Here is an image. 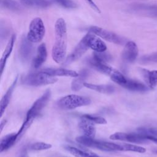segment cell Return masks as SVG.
<instances>
[{
	"label": "cell",
	"instance_id": "cell-1",
	"mask_svg": "<svg viewBox=\"0 0 157 157\" xmlns=\"http://www.w3.org/2000/svg\"><path fill=\"white\" fill-rule=\"evenodd\" d=\"M67 48V27L64 20L58 18L55 25V43L52 50V56L56 63L65 61Z\"/></svg>",
	"mask_w": 157,
	"mask_h": 157
},
{
	"label": "cell",
	"instance_id": "cell-2",
	"mask_svg": "<svg viewBox=\"0 0 157 157\" xmlns=\"http://www.w3.org/2000/svg\"><path fill=\"white\" fill-rule=\"evenodd\" d=\"M75 140L78 144L84 146L92 148H96L102 151H122V144H116L110 142L96 140L94 138L88 137L85 136H78Z\"/></svg>",
	"mask_w": 157,
	"mask_h": 157
},
{
	"label": "cell",
	"instance_id": "cell-3",
	"mask_svg": "<svg viewBox=\"0 0 157 157\" xmlns=\"http://www.w3.org/2000/svg\"><path fill=\"white\" fill-rule=\"evenodd\" d=\"M91 103V99L86 97L77 94H69L61 98L56 104L63 110H72L76 108L86 106Z\"/></svg>",
	"mask_w": 157,
	"mask_h": 157
},
{
	"label": "cell",
	"instance_id": "cell-4",
	"mask_svg": "<svg viewBox=\"0 0 157 157\" xmlns=\"http://www.w3.org/2000/svg\"><path fill=\"white\" fill-rule=\"evenodd\" d=\"M58 78L44 72L42 70L30 74L23 79V83L28 86H39L56 82Z\"/></svg>",
	"mask_w": 157,
	"mask_h": 157
},
{
	"label": "cell",
	"instance_id": "cell-5",
	"mask_svg": "<svg viewBox=\"0 0 157 157\" xmlns=\"http://www.w3.org/2000/svg\"><path fill=\"white\" fill-rule=\"evenodd\" d=\"M45 33V28L42 20L36 17L29 24L26 37L32 43H38L44 38Z\"/></svg>",
	"mask_w": 157,
	"mask_h": 157
},
{
	"label": "cell",
	"instance_id": "cell-6",
	"mask_svg": "<svg viewBox=\"0 0 157 157\" xmlns=\"http://www.w3.org/2000/svg\"><path fill=\"white\" fill-rule=\"evenodd\" d=\"M50 97L51 91L50 89H48L33 104L30 109L27 112L25 120H31L33 121V120L40 114L42 110L48 104Z\"/></svg>",
	"mask_w": 157,
	"mask_h": 157
},
{
	"label": "cell",
	"instance_id": "cell-7",
	"mask_svg": "<svg viewBox=\"0 0 157 157\" xmlns=\"http://www.w3.org/2000/svg\"><path fill=\"white\" fill-rule=\"evenodd\" d=\"M90 32L96 34L98 37L109 41L111 43H113L115 44H118V45H122L125 43L126 39L121 37V36L110 31L109 30L103 29L102 28L96 26H93L90 28L89 29Z\"/></svg>",
	"mask_w": 157,
	"mask_h": 157
},
{
	"label": "cell",
	"instance_id": "cell-8",
	"mask_svg": "<svg viewBox=\"0 0 157 157\" xmlns=\"http://www.w3.org/2000/svg\"><path fill=\"white\" fill-rule=\"evenodd\" d=\"M110 139L112 140H118L139 144H146L148 141V140L137 132L131 133L117 132L111 134Z\"/></svg>",
	"mask_w": 157,
	"mask_h": 157
},
{
	"label": "cell",
	"instance_id": "cell-9",
	"mask_svg": "<svg viewBox=\"0 0 157 157\" xmlns=\"http://www.w3.org/2000/svg\"><path fill=\"white\" fill-rule=\"evenodd\" d=\"M88 48H90L88 45L85 36H84L76 45V47L71 53V54L66 58L64 62V64L69 65L73 62L77 61L85 53Z\"/></svg>",
	"mask_w": 157,
	"mask_h": 157
},
{
	"label": "cell",
	"instance_id": "cell-10",
	"mask_svg": "<svg viewBox=\"0 0 157 157\" xmlns=\"http://www.w3.org/2000/svg\"><path fill=\"white\" fill-rule=\"evenodd\" d=\"M138 52V47L136 44L133 41H128L126 43L122 51V59L127 63H132L136 59Z\"/></svg>",
	"mask_w": 157,
	"mask_h": 157
},
{
	"label": "cell",
	"instance_id": "cell-11",
	"mask_svg": "<svg viewBox=\"0 0 157 157\" xmlns=\"http://www.w3.org/2000/svg\"><path fill=\"white\" fill-rule=\"evenodd\" d=\"M89 48L94 50L95 52H103L107 50L105 44L98 36L92 33H88L85 36Z\"/></svg>",
	"mask_w": 157,
	"mask_h": 157
},
{
	"label": "cell",
	"instance_id": "cell-12",
	"mask_svg": "<svg viewBox=\"0 0 157 157\" xmlns=\"http://www.w3.org/2000/svg\"><path fill=\"white\" fill-rule=\"evenodd\" d=\"M95 123L82 115L78 122V127L84 134L83 136L94 138L96 134Z\"/></svg>",
	"mask_w": 157,
	"mask_h": 157
},
{
	"label": "cell",
	"instance_id": "cell-13",
	"mask_svg": "<svg viewBox=\"0 0 157 157\" xmlns=\"http://www.w3.org/2000/svg\"><path fill=\"white\" fill-rule=\"evenodd\" d=\"M26 37H23L20 45L19 48V55L21 59L24 61H28L33 52V45Z\"/></svg>",
	"mask_w": 157,
	"mask_h": 157
},
{
	"label": "cell",
	"instance_id": "cell-14",
	"mask_svg": "<svg viewBox=\"0 0 157 157\" xmlns=\"http://www.w3.org/2000/svg\"><path fill=\"white\" fill-rule=\"evenodd\" d=\"M47 50L45 44H41L37 48V53L32 61V66L34 69L39 68L46 61Z\"/></svg>",
	"mask_w": 157,
	"mask_h": 157
},
{
	"label": "cell",
	"instance_id": "cell-15",
	"mask_svg": "<svg viewBox=\"0 0 157 157\" xmlns=\"http://www.w3.org/2000/svg\"><path fill=\"white\" fill-rule=\"evenodd\" d=\"M47 74L53 76L61 77H76L78 75V73L73 70H69L64 68H47L42 70Z\"/></svg>",
	"mask_w": 157,
	"mask_h": 157
},
{
	"label": "cell",
	"instance_id": "cell-16",
	"mask_svg": "<svg viewBox=\"0 0 157 157\" xmlns=\"http://www.w3.org/2000/svg\"><path fill=\"white\" fill-rule=\"evenodd\" d=\"M141 74L149 88L153 89L157 86V71H149L146 69L141 68Z\"/></svg>",
	"mask_w": 157,
	"mask_h": 157
},
{
	"label": "cell",
	"instance_id": "cell-17",
	"mask_svg": "<svg viewBox=\"0 0 157 157\" xmlns=\"http://www.w3.org/2000/svg\"><path fill=\"white\" fill-rule=\"evenodd\" d=\"M121 86L129 91L136 92H145L149 89L147 85L140 81L129 78H127L126 82Z\"/></svg>",
	"mask_w": 157,
	"mask_h": 157
},
{
	"label": "cell",
	"instance_id": "cell-18",
	"mask_svg": "<svg viewBox=\"0 0 157 157\" xmlns=\"http://www.w3.org/2000/svg\"><path fill=\"white\" fill-rule=\"evenodd\" d=\"M15 38H16V36L15 34H13L10 39L9 40V42L5 48V50L2 53V57L1 58V61H0V67H1V74L3 72L4 69L5 67L6 62L7 59L9 58V57L10 56L12 50H13V47L14 45V42L15 40Z\"/></svg>",
	"mask_w": 157,
	"mask_h": 157
},
{
	"label": "cell",
	"instance_id": "cell-19",
	"mask_svg": "<svg viewBox=\"0 0 157 157\" xmlns=\"http://www.w3.org/2000/svg\"><path fill=\"white\" fill-rule=\"evenodd\" d=\"M18 140L17 132L4 136L0 141V152L2 153L11 148Z\"/></svg>",
	"mask_w": 157,
	"mask_h": 157
},
{
	"label": "cell",
	"instance_id": "cell-20",
	"mask_svg": "<svg viewBox=\"0 0 157 157\" xmlns=\"http://www.w3.org/2000/svg\"><path fill=\"white\" fill-rule=\"evenodd\" d=\"M17 79H18V77H17L15 80H13V83L11 84V85L9 86V88H8V90H7V91L6 92V93L4 94V96H2L1 101V117L2 116L6 109L7 108V107L8 106L9 102H10V98L12 97V93L14 90V88L16 86L17 82Z\"/></svg>",
	"mask_w": 157,
	"mask_h": 157
},
{
	"label": "cell",
	"instance_id": "cell-21",
	"mask_svg": "<svg viewBox=\"0 0 157 157\" xmlns=\"http://www.w3.org/2000/svg\"><path fill=\"white\" fill-rule=\"evenodd\" d=\"M88 75V73L86 70L82 71L78 74V75L75 77V78L72 81L71 86L72 90L74 91H78L80 90L84 86V83H85V80Z\"/></svg>",
	"mask_w": 157,
	"mask_h": 157
},
{
	"label": "cell",
	"instance_id": "cell-22",
	"mask_svg": "<svg viewBox=\"0 0 157 157\" xmlns=\"http://www.w3.org/2000/svg\"><path fill=\"white\" fill-rule=\"evenodd\" d=\"M84 86L97 92L107 94H112L115 91V88L111 85H98L85 82L84 83Z\"/></svg>",
	"mask_w": 157,
	"mask_h": 157
},
{
	"label": "cell",
	"instance_id": "cell-23",
	"mask_svg": "<svg viewBox=\"0 0 157 157\" xmlns=\"http://www.w3.org/2000/svg\"><path fill=\"white\" fill-rule=\"evenodd\" d=\"M66 149L75 157H100L97 154L91 151L81 150L72 146H67L66 147Z\"/></svg>",
	"mask_w": 157,
	"mask_h": 157
},
{
	"label": "cell",
	"instance_id": "cell-24",
	"mask_svg": "<svg viewBox=\"0 0 157 157\" xmlns=\"http://www.w3.org/2000/svg\"><path fill=\"white\" fill-rule=\"evenodd\" d=\"M21 4L34 8H46L50 5L48 0H20Z\"/></svg>",
	"mask_w": 157,
	"mask_h": 157
},
{
	"label": "cell",
	"instance_id": "cell-25",
	"mask_svg": "<svg viewBox=\"0 0 157 157\" xmlns=\"http://www.w3.org/2000/svg\"><path fill=\"white\" fill-rule=\"evenodd\" d=\"M137 132L142 135L147 140H150L151 138L157 137V129L153 128L141 127L137 129Z\"/></svg>",
	"mask_w": 157,
	"mask_h": 157
},
{
	"label": "cell",
	"instance_id": "cell-26",
	"mask_svg": "<svg viewBox=\"0 0 157 157\" xmlns=\"http://www.w3.org/2000/svg\"><path fill=\"white\" fill-rule=\"evenodd\" d=\"M2 7L12 11H17L20 9L19 4L14 0H1Z\"/></svg>",
	"mask_w": 157,
	"mask_h": 157
},
{
	"label": "cell",
	"instance_id": "cell-27",
	"mask_svg": "<svg viewBox=\"0 0 157 157\" xmlns=\"http://www.w3.org/2000/svg\"><path fill=\"white\" fill-rule=\"evenodd\" d=\"M93 58H94L95 59L100 62H102L105 63H107V62L110 61L112 59V56L109 53H106L105 52H94L93 55Z\"/></svg>",
	"mask_w": 157,
	"mask_h": 157
},
{
	"label": "cell",
	"instance_id": "cell-28",
	"mask_svg": "<svg viewBox=\"0 0 157 157\" xmlns=\"http://www.w3.org/2000/svg\"><path fill=\"white\" fill-rule=\"evenodd\" d=\"M52 148V145L50 144H47L45 142H37L36 143H34L31 144L29 147V148L33 150H47Z\"/></svg>",
	"mask_w": 157,
	"mask_h": 157
},
{
	"label": "cell",
	"instance_id": "cell-29",
	"mask_svg": "<svg viewBox=\"0 0 157 157\" xmlns=\"http://www.w3.org/2000/svg\"><path fill=\"white\" fill-rule=\"evenodd\" d=\"M84 117L93 121L95 124H105L107 123L106 120L100 116H96V115H90V114H85L83 115Z\"/></svg>",
	"mask_w": 157,
	"mask_h": 157
},
{
	"label": "cell",
	"instance_id": "cell-30",
	"mask_svg": "<svg viewBox=\"0 0 157 157\" xmlns=\"http://www.w3.org/2000/svg\"><path fill=\"white\" fill-rule=\"evenodd\" d=\"M60 6L67 9H75L77 7V4L72 0H54Z\"/></svg>",
	"mask_w": 157,
	"mask_h": 157
},
{
	"label": "cell",
	"instance_id": "cell-31",
	"mask_svg": "<svg viewBox=\"0 0 157 157\" xmlns=\"http://www.w3.org/2000/svg\"><path fill=\"white\" fill-rule=\"evenodd\" d=\"M141 61L144 63H157V52L143 56Z\"/></svg>",
	"mask_w": 157,
	"mask_h": 157
},
{
	"label": "cell",
	"instance_id": "cell-32",
	"mask_svg": "<svg viewBox=\"0 0 157 157\" xmlns=\"http://www.w3.org/2000/svg\"><path fill=\"white\" fill-rule=\"evenodd\" d=\"M145 13L152 17H157V6L148 5L147 9L145 10Z\"/></svg>",
	"mask_w": 157,
	"mask_h": 157
},
{
	"label": "cell",
	"instance_id": "cell-33",
	"mask_svg": "<svg viewBox=\"0 0 157 157\" xmlns=\"http://www.w3.org/2000/svg\"><path fill=\"white\" fill-rule=\"evenodd\" d=\"M85 1L89 4V6L96 12L98 13H100V9L98 7V6L96 4V3L93 1V0H85Z\"/></svg>",
	"mask_w": 157,
	"mask_h": 157
},
{
	"label": "cell",
	"instance_id": "cell-34",
	"mask_svg": "<svg viewBox=\"0 0 157 157\" xmlns=\"http://www.w3.org/2000/svg\"><path fill=\"white\" fill-rule=\"evenodd\" d=\"M6 122H7V121H6V120H3V121H2L1 122V124H0V129H1V132H2V131L4 126H5V124H6Z\"/></svg>",
	"mask_w": 157,
	"mask_h": 157
},
{
	"label": "cell",
	"instance_id": "cell-35",
	"mask_svg": "<svg viewBox=\"0 0 157 157\" xmlns=\"http://www.w3.org/2000/svg\"><path fill=\"white\" fill-rule=\"evenodd\" d=\"M155 153H157V150H156V151H155Z\"/></svg>",
	"mask_w": 157,
	"mask_h": 157
}]
</instances>
